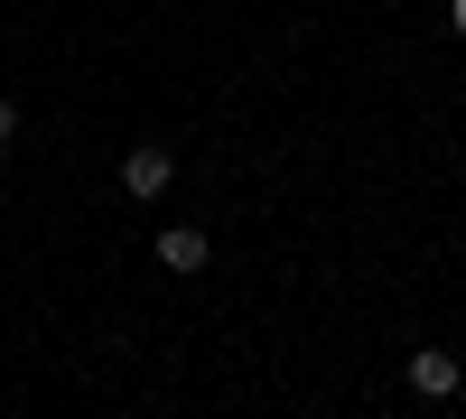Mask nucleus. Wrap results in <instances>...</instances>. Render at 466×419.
<instances>
[{
  "instance_id": "7ed1b4c3",
  "label": "nucleus",
  "mask_w": 466,
  "mask_h": 419,
  "mask_svg": "<svg viewBox=\"0 0 466 419\" xmlns=\"http://www.w3.org/2000/svg\"><path fill=\"white\" fill-rule=\"evenodd\" d=\"M159 271H177V280L206 271V234H197V224H168V234H159Z\"/></svg>"
},
{
  "instance_id": "f257e3e1",
  "label": "nucleus",
  "mask_w": 466,
  "mask_h": 419,
  "mask_svg": "<svg viewBox=\"0 0 466 419\" xmlns=\"http://www.w3.org/2000/svg\"><path fill=\"white\" fill-rule=\"evenodd\" d=\"M168 186H177V159H168L159 140H140L131 159H122V196H140V205H149V196H168Z\"/></svg>"
},
{
  "instance_id": "39448f33",
  "label": "nucleus",
  "mask_w": 466,
  "mask_h": 419,
  "mask_svg": "<svg viewBox=\"0 0 466 419\" xmlns=\"http://www.w3.org/2000/svg\"><path fill=\"white\" fill-rule=\"evenodd\" d=\"M448 28H457V37H466V0H448Z\"/></svg>"
},
{
  "instance_id": "20e7f679",
  "label": "nucleus",
  "mask_w": 466,
  "mask_h": 419,
  "mask_svg": "<svg viewBox=\"0 0 466 419\" xmlns=\"http://www.w3.org/2000/svg\"><path fill=\"white\" fill-rule=\"evenodd\" d=\"M10 131H19V103H10V94H0V149H10Z\"/></svg>"
},
{
  "instance_id": "f03ea898",
  "label": "nucleus",
  "mask_w": 466,
  "mask_h": 419,
  "mask_svg": "<svg viewBox=\"0 0 466 419\" xmlns=\"http://www.w3.org/2000/svg\"><path fill=\"white\" fill-rule=\"evenodd\" d=\"M457 383H466V364H457V354H439V345H430V354H410V392H420V401H457Z\"/></svg>"
}]
</instances>
